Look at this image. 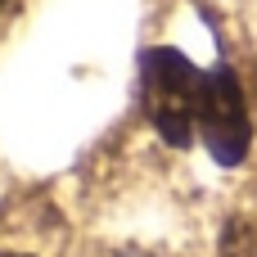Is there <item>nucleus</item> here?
I'll return each instance as SVG.
<instances>
[{
    "instance_id": "nucleus-1",
    "label": "nucleus",
    "mask_w": 257,
    "mask_h": 257,
    "mask_svg": "<svg viewBox=\"0 0 257 257\" xmlns=\"http://www.w3.org/2000/svg\"><path fill=\"white\" fill-rule=\"evenodd\" d=\"M203 72L208 68H194L172 45L140 50V104H145V117L154 122V131L172 149H190L194 136H199Z\"/></svg>"
},
{
    "instance_id": "nucleus-4",
    "label": "nucleus",
    "mask_w": 257,
    "mask_h": 257,
    "mask_svg": "<svg viewBox=\"0 0 257 257\" xmlns=\"http://www.w3.org/2000/svg\"><path fill=\"white\" fill-rule=\"evenodd\" d=\"M0 5H5V0H0Z\"/></svg>"
},
{
    "instance_id": "nucleus-2",
    "label": "nucleus",
    "mask_w": 257,
    "mask_h": 257,
    "mask_svg": "<svg viewBox=\"0 0 257 257\" xmlns=\"http://www.w3.org/2000/svg\"><path fill=\"white\" fill-rule=\"evenodd\" d=\"M199 140L221 167H239L253 145V117L244 86L230 63H217L203 72V95H199Z\"/></svg>"
},
{
    "instance_id": "nucleus-3",
    "label": "nucleus",
    "mask_w": 257,
    "mask_h": 257,
    "mask_svg": "<svg viewBox=\"0 0 257 257\" xmlns=\"http://www.w3.org/2000/svg\"><path fill=\"white\" fill-rule=\"evenodd\" d=\"M0 257H27V253H0Z\"/></svg>"
}]
</instances>
